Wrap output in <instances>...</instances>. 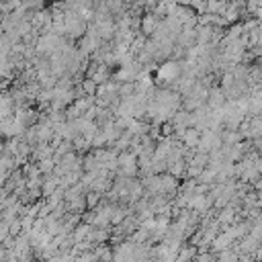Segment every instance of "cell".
Instances as JSON below:
<instances>
[]
</instances>
